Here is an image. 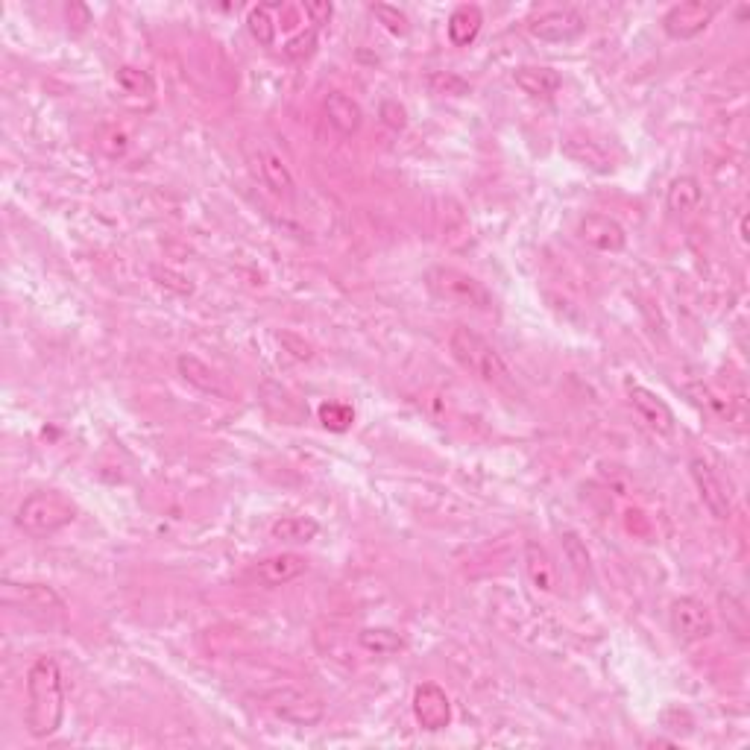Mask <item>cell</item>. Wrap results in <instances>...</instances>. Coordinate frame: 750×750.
Masks as SVG:
<instances>
[{
    "mask_svg": "<svg viewBox=\"0 0 750 750\" xmlns=\"http://www.w3.org/2000/svg\"><path fill=\"white\" fill-rule=\"evenodd\" d=\"M65 718V683L56 657H39L27 671V733L47 739L62 727Z\"/></svg>",
    "mask_w": 750,
    "mask_h": 750,
    "instance_id": "1",
    "label": "cell"
},
{
    "mask_svg": "<svg viewBox=\"0 0 750 750\" xmlns=\"http://www.w3.org/2000/svg\"><path fill=\"white\" fill-rule=\"evenodd\" d=\"M449 349H452V355H455L460 367L466 373L475 375L478 381L493 384V387H510L513 384V373L504 364L499 349L490 340H484L478 332L458 326L449 337Z\"/></svg>",
    "mask_w": 750,
    "mask_h": 750,
    "instance_id": "2",
    "label": "cell"
},
{
    "mask_svg": "<svg viewBox=\"0 0 750 750\" xmlns=\"http://www.w3.org/2000/svg\"><path fill=\"white\" fill-rule=\"evenodd\" d=\"M74 519H77L74 501L62 496V493H53V490H42V493L27 496L18 504V513H15V525L27 537H36V540L53 537L56 531L68 528Z\"/></svg>",
    "mask_w": 750,
    "mask_h": 750,
    "instance_id": "3",
    "label": "cell"
},
{
    "mask_svg": "<svg viewBox=\"0 0 750 750\" xmlns=\"http://www.w3.org/2000/svg\"><path fill=\"white\" fill-rule=\"evenodd\" d=\"M425 288L452 305H466L478 311L493 308V293L484 288V282H478L475 276L463 273L458 267H431L425 273Z\"/></svg>",
    "mask_w": 750,
    "mask_h": 750,
    "instance_id": "4",
    "label": "cell"
},
{
    "mask_svg": "<svg viewBox=\"0 0 750 750\" xmlns=\"http://www.w3.org/2000/svg\"><path fill=\"white\" fill-rule=\"evenodd\" d=\"M261 704L276 718L296 724V727H311V724L323 721V715H326V707L320 704V698H314L302 689H293V686H279V689L264 692Z\"/></svg>",
    "mask_w": 750,
    "mask_h": 750,
    "instance_id": "5",
    "label": "cell"
},
{
    "mask_svg": "<svg viewBox=\"0 0 750 750\" xmlns=\"http://www.w3.org/2000/svg\"><path fill=\"white\" fill-rule=\"evenodd\" d=\"M247 162H250L252 173L264 182V188H270L276 197H293L296 182L288 162L264 141H250L247 147Z\"/></svg>",
    "mask_w": 750,
    "mask_h": 750,
    "instance_id": "6",
    "label": "cell"
},
{
    "mask_svg": "<svg viewBox=\"0 0 750 750\" xmlns=\"http://www.w3.org/2000/svg\"><path fill=\"white\" fill-rule=\"evenodd\" d=\"M715 12H718V3H709V0L677 3V6H671L666 15H663V30H666L668 39H677V42L695 39V36H701L709 24H712Z\"/></svg>",
    "mask_w": 750,
    "mask_h": 750,
    "instance_id": "7",
    "label": "cell"
},
{
    "mask_svg": "<svg viewBox=\"0 0 750 750\" xmlns=\"http://www.w3.org/2000/svg\"><path fill=\"white\" fill-rule=\"evenodd\" d=\"M668 622H671V630L677 639L683 642H704L715 633V619L709 613V607L704 601L686 595V598H677L668 610Z\"/></svg>",
    "mask_w": 750,
    "mask_h": 750,
    "instance_id": "8",
    "label": "cell"
},
{
    "mask_svg": "<svg viewBox=\"0 0 750 750\" xmlns=\"http://www.w3.org/2000/svg\"><path fill=\"white\" fill-rule=\"evenodd\" d=\"M584 30L586 18L575 9H548L528 24V33L548 44L575 42L578 36H584Z\"/></svg>",
    "mask_w": 750,
    "mask_h": 750,
    "instance_id": "9",
    "label": "cell"
},
{
    "mask_svg": "<svg viewBox=\"0 0 750 750\" xmlns=\"http://www.w3.org/2000/svg\"><path fill=\"white\" fill-rule=\"evenodd\" d=\"M689 472H692V481L698 487V496L704 501V507L718 522H727L733 516V501H730L727 487L721 484V478L715 475V469L704 458H692L689 460Z\"/></svg>",
    "mask_w": 750,
    "mask_h": 750,
    "instance_id": "10",
    "label": "cell"
},
{
    "mask_svg": "<svg viewBox=\"0 0 750 750\" xmlns=\"http://www.w3.org/2000/svg\"><path fill=\"white\" fill-rule=\"evenodd\" d=\"M578 238L595 252H622L627 247L625 226L610 214H586V217H581Z\"/></svg>",
    "mask_w": 750,
    "mask_h": 750,
    "instance_id": "11",
    "label": "cell"
},
{
    "mask_svg": "<svg viewBox=\"0 0 750 750\" xmlns=\"http://www.w3.org/2000/svg\"><path fill=\"white\" fill-rule=\"evenodd\" d=\"M627 399L633 405V411L639 414V419L660 437H671L674 434V411L668 408V402L663 396H657L654 390L642 387V384H630L627 387Z\"/></svg>",
    "mask_w": 750,
    "mask_h": 750,
    "instance_id": "12",
    "label": "cell"
},
{
    "mask_svg": "<svg viewBox=\"0 0 750 750\" xmlns=\"http://www.w3.org/2000/svg\"><path fill=\"white\" fill-rule=\"evenodd\" d=\"M308 572V560L296 551H282V554H273V557H264L258 560L250 569V578L255 584L267 586V589H276V586H285L302 578Z\"/></svg>",
    "mask_w": 750,
    "mask_h": 750,
    "instance_id": "13",
    "label": "cell"
},
{
    "mask_svg": "<svg viewBox=\"0 0 750 750\" xmlns=\"http://www.w3.org/2000/svg\"><path fill=\"white\" fill-rule=\"evenodd\" d=\"M414 715H417L419 727L428 733L446 730L452 724V704L449 695L437 686V683H422L414 692Z\"/></svg>",
    "mask_w": 750,
    "mask_h": 750,
    "instance_id": "14",
    "label": "cell"
},
{
    "mask_svg": "<svg viewBox=\"0 0 750 750\" xmlns=\"http://www.w3.org/2000/svg\"><path fill=\"white\" fill-rule=\"evenodd\" d=\"M3 601L6 604H24L27 610H36V613H56L62 616L65 613V601L56 595V589L44 584H3Z\"/></svg>",
    "mask_w": 750,
    "mask_h": 750,
    "instance_id": "15",
    "label": "cell"
},
{
    "mask_svg": "<svg viewBox=\"0 0 750 750\" xmlns=\"http://www.w3.org/2000/svg\"><path fill=\"white\" fill-rule=\"evenodd\" d=\"M326 118H329V124H332L343 138L355 135V132L361 129V124H364V112H361L358 100H352V97L343 94V91H332V94L326 97Z\"/></svg>",
    "mask_w": 750,
    "mask_h": 750,
    "instance_id": "16",
    "label": "cell"
},
{
    "mask_svg": "<svg viewBox=\"0 0 750 750\" xmlns=\"http://www.w3.org/2000/svg\"><path fill=\"white\" fill-rule=\"evenodd\" d=\"M513 83L531 97H554L563 85V77L548 65H522L513 71Z\"/></svg>",
    "mask_w": 750,
    "mask_h": 750,
    "instance_id": "17",
    "label": "cell"
},
{
    "mask_svg": "<svg viewBox=\"0 0 750 750\" xmlns=\"http://www.w3.org/2000/svg\"><path fill=\"white\" fill-rule=\"evenodd\" d=\"M176 367H179V375H182L188 384H194L197 390L211 393V396H220V399L229 396V390H226V384L220 381V375L214 373L209 364H203L197 355H179Z\"/></svg>",
    "mask_w": 750,
    "mask_h": 750,
    "instance_id": "18",
    "label": "cell"
},
{
    "mask_svg": "<svg viewBox=\"0 0 750 750\" xmlns=\"http://www.w3.org/2000/svg\"><path fill=\"white\" fill-rule=\"evenodd\" d=\"M481 27H484V12H481V6L463 3V6H458V9L449 15V42L455 44V47H466V44H472L478 39Z\"/></svg>",
    "mask_w": 750,
    "mask_h": 750,
    "instance_id": "19",
    "label": "cell"
},
{
    "mask_svg": "<svg viewBox=\"0 0 750 750\" xmlns=\"http://www.w3.org/2000/svg\"><path fill=\"white\" fill-rule=\"evenodd\" d=\"M701 182L689 173L683 176H674L671 185L666 191V206L671 214H692V211L701 206Z\"/></svg>",
    "mask_w": 750,
    "mask_h": 750,
    "instance_id": "20",
    "label": "cell"
},
{
    "mask_svg": "<svg viewBox=\"0 0 750 750\" xmlns=\"http://www.w3.org/2000/svg\"><path fill=\"white\" fill-rule=\"evenodd\" d=\"M320 534V522L311 516H282L270 525V537L279 542H291V545H302V542L317 540Z\"/></svg>",
    "mask_w": 750,
    "mask_h": 750,
    "instance_id": "21",
    "label": "cell"
},
{
    "mask_svg": "<svg viewBox=\"0 0 750 750\" xmlns=\"http://www.w3.org/2000/svg\"><path fill=\"white\" fill-rule=\"evenodd\" d=\"M525 572L531 578V584L537 586L540 592H551L557 586V572H554V563L548 557V551L542 548L540 542H528L525 545Z\"/></svg>",
    "mask_w": 750,
    "mask_h": 750,
    "instance_id": "22",
    "label": "cell"
},
{
    "mask_svg": "<svg viewBox=\"0 0 750 750\" xmlns=\"http://www.w3.org/2000/svg\"><path fill=\"white\" fill-rule=\"evenodd\" d=\"M358 645L375 657H390L405 648V636L393 627H364L358 633Z\"/></svg>",
    "mask_w": 750,
    "mask_h": 750,
    "instance_id": "23",
    "label": "cell"
},
{
    "mask_svg": "<svg viewBox=\"0 0 750 750\" xmlns=\"http://www.w3.org/2000/svg\"><path fill=\"white\" fill-rule=\"evenodd\" d=\"M563 153H566L569 159H575L578 165L601 170V173H607V170L613 167L610 165V159H607V153H604L595 141L581 138V135H566V138H563Z\"/></svg>",
    "mask_w": 750,
    "mask_h": 750,
    "instance_id": "24",
    "label": "cell"
},
{
    "mask_svg": "<svg viewBox=\"0 0 750 750\" xmlns=\"http://www.w3.org/2000/svg\"><path fill=\"white\" fill-rule=\"evenodd\" d=\"M115 83L124 91L126 97H135L138 103H153V94H156V83L153 77L144 71V68H135V65H121L118 74H115Z\"/></svg>",
    "mask_w": 750,
    "mask_h": 750,
    "instance_id": "25",
    "label": "cell"
},
{
    "mask_svg": "<svg viewBox=\"0 0 750 750\" xmlns=\"http://www.w3.org/2000/svg\"><path fill=\"white\" fill-rule=\"evenodd\" d=\"M273 12H276V3H270V6H252L250 15H247V27H250L252 39L258 44H264V47L276 44L279 24L273 21Z\"/></svg>",
    "mask_w": 750,
    "mask_h": 750,
    "instance_id": "26",
    "label": "cell"
},
{
    "mask_svg": "<svg viewBox=\"0 0 750 750\" xmlns=\"http://www.w3.org/2000/svg\"><path fill=\"white\" fill-rule=\"evenodd\" d=\"M718 601H721V613H724L730 630H733L739 639H748V610H745V604H742L736 595H730V592H721Z\"/></svg>",
    "mask_w": 750,
    "mask_h": 750,
    "instance_id": "27",
    "label": "cell"
},
{
    "mask_svg": "<svg viewBox=\"0 0 750 750\" xmlns=\"http://www.w3.org/2000/svg\"><path fill=\"white\" fill-rule=\"evenodd\" d=\"M317 414H320V422L329 431H346L355 422V411L349 405H343V402H326V405H320Z\"/></svg>",
    "mask_w": 750,
    "mask_h": 750,
    "instance_id": "28",
    "label": "cell"
},
{
    "mask_svg": "<svg viewBox=\"0 0 750 750\" xmlns=\"http://www.w3.org/2000/svg\"><path fill=\"white\" fill-rule=\"evenodd\" d=\"M373 15L390 30V33H396V36H408V15L399 9V6H390V3H375L373 6Z\"/></svg>",
    "mask_w": 750,
    "mask_h": 750,
    "instance_id": "29",
    "label": "cell"
},
{
    "mask_svg": "<svg viewBox=\"0 0 750 750\" xmlns=\"http://www.w3.org/2000/svg\"><path fill=\"white\" fill-rule=\"evenodd\" d=\"M317 27H308V30H302V33H296L291 42L285 44V56L288 59H305V56H311L314 53V47H317Z\"/></svg>",
    "mask_w": 750,
    "mask_h": 750,
    "instance_id": "30",
    "label": "cell"
},
{
    "mask_svg": "<svg viewBox=\"0 0 750 750\" xmlns=\"http://www.w3.org/2000/svg\"><path fill=\"white\" fill-rule=\"evenodd\" d=\"M563 542H566V554H569V563H572L575 575H578V578H589V554H586V548L581 545V540H578L575 534H566Z\"/></svg>",
    "mask_w": 750,
    "mask_h": 750,
    "instance_id": "31",
    "label": "cell"
},
{
    "mask_svg": "<svg viewBox=\"0 0 750 750\" xmlns=\"http://www.w3.org/2000/svg\"><path fill=\"white\" fill-rule=\"evenodd\" d=\"M332 3H326V0H314V3H305V15L311 18V27H317V30H323L329 21H332Z\"/></svg>",
    "mask_w": 750,
    "mask_h": 750,
    "instance_id": "32",
    "label": "cell"
},
{
    "mask_svg": "<svg viewBox=\"0 0 750 750\" xmlns=\"http://www.w3.org/2000/svg\"><path fill=\"white\" fill-rule=\"evenodd\" d=\"M381 115H384V124L390 126V129H402L405 126V109L399 103H384Z\"/></svg>",
    "mask_w": 750,
    "mask_h": 750,
    "instance_id": "33",
    "label": "cell"
},
{
    "mask_svg": "<svg viewBox=\"0 0 750 750\" xmlns=\"http://www.w3.org/2000/svg\"><path fill=\"white\" fill-rule=\"evenodd\" d=\"M739 241H742V244H748V214H742V217H739Z\"/></svg>",
    "mask_w": 750,
    "mask_h": 750,
    "instance_id": "34",
    "label": "cell"
}]
</instances>
